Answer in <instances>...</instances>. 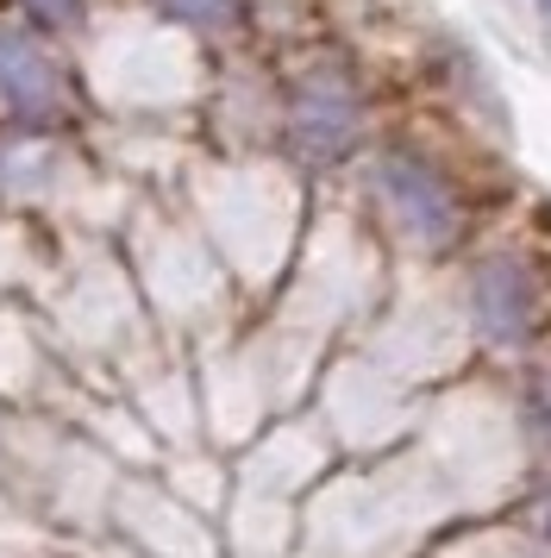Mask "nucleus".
Returning a JSON list of instances; mask_svg holds the SVG:
<instances>
[{
	"instance_id": "1",
	"label": "nucleus",
	"mask_w": 551,
	"mask_h": 558,
	"mask_svg": "<svg viewBox=\"0 0 551 558\" xmlns=\"http://www.w3.org/2000/svg\"><path fill=\"white\" fill-rule=\"evenodd\" d=\"M376 195H382V207H389V220H395L414 245H426V252L451 245L457 227H464L457 189H451L445 170L426 163L420 151H389L382 157V163H376Z\"/></svg>"
},
{
	"instance_id": "2",
	"label": "nucleus",
	"mask_w": 551,
	"mask_h": 558,
	"mask_svg": "<svg viewBox=\"0 0 551 558\" xmlns=\"http://www.w3.org/2000/svg\"><path fill=\"white\" fill-rule=\"evenodd\" d=\"M357 126H364V101L339 70H314V76L295 88V107H289V132H295L301 157L314 163H332L357 145Z\"/></svg>"
},
{
	"instance_id": "3",
	"label": "nucleus",
	"mask_w": 551,
	"mask_h": 558,
	"mask_svg": "<svg viewBox=\"0 0 551 558\" xmlns=\"http://www.w3.org/2000/svg\"><path fill=\"white\" fill-rule=\"evenodd\" d=\"M532 314H539L532 270H526L521 257H489L476 270V320H482V332L489 339H526Z\"/></svg>"
},
{
	"instance_id": "4",
	"label": "nucleus",
	"mask_w": 551,
	"mask_h": 558,
	"mask_svg": "<svg viewBox=\"0 0 551 558\" xmlns=\"http://www.w3.org/2000/svg\"><path fill=\"white\" fill-rule=\"evenodd\" d=\"M0 101L13 107L20 120H45L57 113V70L38 51V38L0 26Z\"/></svg>"
},
{
	"instance_id": "5",
	"label": "nucleus",
	"mask_w": 551,
	"mask_h": 558,
	"mask_svg": "<svg viewBox=\"0 0 551 558\" xmlns=\"http://www.w3.org/2000/svg\"><path fill=\"white\" fill-rule=\"evenodd\" d=\"M157 13H170V20L200 26V32H220L238 20V0H157Z\"/></svg>"
},
{
	"instance_id": "6",
	"label": "nucleus",
	"mask_w": 551,
	"mask_h": 558,
	"mask_svg": "<svg viewBox=\"0 0 551 558\" xmlns=\"http://www.w3.org/2000/svg\"><path fill=\"white\" fill-rule=\"evenodd\" d=\"M526 414H532V433L551 439V364L532 371V383H526Z\"/></svg>"
},
{
	"instance_id": "7",
	"label": "nucleus",
	"mask_w": 551,
	"mask_h": 558,
	"mask_svg": "<svg viewBox=\"0 0 551 558\" xmlns=\"http://www.w3.org/2000/svg\"><path fill=\"white\" fill-rule=\"evenodd\" d=\"M25 7H32V13H38L45 26H70V20H75V7H82V0H25Z\"/></svg>"
},
{
	"instance_id": "8",
	"label": "nucleus",
	"mask_w": 551,
	"mask_h": 558,
	"mask_svg": "<svg viewBox=\"0 0 551 558\" xmlns=\"http://www.w3.org/2000/svg\"><path fill=\"white\" fill-rule=\"evenodd\" d=\"M539 7H546V13H551V0H539Z\"/></svg>"
}]
</instances>
